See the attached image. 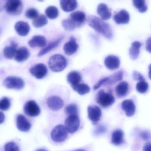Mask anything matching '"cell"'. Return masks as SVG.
Returning a JSON list of instances; mask_svg holds the SVG:
<instances>
[{"mask_svg":"<svg viewBox=\"0 0 151 151\" xmlns=\"http://www.w3.org/2000/svg\"><path fill=\"white\" fill-rule=\"evenodd\" d=\"M65 111L69 116H78L79 110L76 105L75 104H70L65 107Z\"/></svg>","mask_w":151,"mask_h":151,"instance_id":"cell-33","label":"cell"},{"mask_svg":"<svg viewBox=\"0 0 151 151\" xmlns=\"http://www.w3.org/2000/svg\"><path fill=\"white\" fill-rule=\"evenodd\" d=\"M46 16L50 19H55L58 17L59 11L55 6H50L48 7L45 10Z\"/></svg>","mask_w":151,"mask_h":151,"instance_id":"cell-32","label":"cell"},{"mask_svg":"<svg viewBox=\"0 0 151 151\" xmlns=\"http://www.w3.org/2000/svg\"><path fill=\"white\" fill-rule=\"evenodd\" d=\"M15 29L19 35L21 36H26L30 32V27L27 22L19 21L15 24Z\"/></svg>","mask_w":151,"mask_h":151,"instance_id":"cell-17","label":"cell"},{"mask_svg":"<svg viewBox=\"0 0 151 151\" xmlns=\"http://www.w3.org/2000/svg\"><path fill=\"white\" fill-rule=\"evenodd\" d=\"M28 44L32 48H42L46 46L47 40L42 35H35L28 41Z\"/></svg>","mask_w":151,"mask_h":151,"instance_id":"cell-19","label":"cell"},{"mask_svg":"<svg viewBox=\"0 0 151 151\" xmlns=\"http://www.w3.org/2000/svg\"><path fill=\"white\" fill-rule=\"evenodd\" d=\"M5 10L7 13L12 15H19L23 9V3L20 0H9L5 4Z\"/></svg>","mask_w":151,"mask_h":151,"instance_id":"cell-7","label":"cell"},{"mask_svg":"<svg viewBox=\"0 0 151 151\" xmlns=\"http://www.w3.org/2000/svg\"><path fill=\"white\" fill-rule=\"evenodd\" d=\"M89 26L96 32L108 40L113 37V33L111 26L103 20L95 16H90L87 20Z\"/></svg>","mask_w":151,"mask_h":151,"instance_id":"cell-1","label":"cell"},{"mask_svg":"<svg viewBox=\"0 0 151 151\" xmlns=\"http://www.w3.org/2000/svg\"><path fill=\"white\" fill-rule=\"evenodd\" d=\"M47 23V19L46 16L43 14H41L33 20L32 25L35 27L39 28L44 26Z\"/></svg>","mask_w":151,"mask_h":151,"instance_id":"cell-31","label":"cell"},{"mask_svg":"<svg viewBox=\"0 0 151 151\" xmlns=\"http://www.w3.org/2000/svg\"><path fill=\"white\" fill-rule=\"evenodd\" d=\"M50 136L51 139L55 142H63L67 138L68 132L64 126L58 125L53 129Z\"/></svg>","mask_w":151,"mask_h":151,"instance_id":"cell-6","label":"cell"},{"mask_svg":"<svg viewBox=\"0 0 151 151\" xmlns=\"http://www.w3.org/2000/svg\"><path fill=\"white\" fill-rule=\"evenodd\" d=\"M134 6L142 13L146 12L148 10V7L146 5L145 1L143 0H134L133 1Z\"/></svg>","mask_w":151,"mask_h":151,"instance_id":"cell-34","label":"cell"},{"mask_svg":"<svg viewBox=\"0 0 151 151\" xmlns=\"http://www.w3.org/2000/svg\"><path fill=\"white\" fill-rule=\"evenodd\" d=\"M5 119L4 114L2 112L0 111V124H2Z\"/></svg>","mask_w":151,"mask_h":151,"instance_id":"cell-45","label":"cell"},{"mask_svg":"<svg viewBox=\"0 0 151 151\" xmlns=\"http://www.w3.org/2000/svg\"><path fill=\"white\" fill-rule=\"evenodd\" d=\"M97 13L103 20L110 19L111 17V12L105 4L101 3L97 7Z\"/></svg>","mask_w":151,"mask_h":151,"instance_id":"cell-22","label":"cell"},{"mask_svg":"<svg viewBox=\"0 0 151 151\" xmlns=\"http://www.w3.org/2000/svg\"><path fill=\"white\" fill-rule=\"evenodd\" d=\"M129 13L126 10H121L114 16V20L119 25L128 24L129 22Z\"/></svg>","mask_w":151,"mask_h":151,"instance_id":"cell-18","label":"cell"},{"mask_svg":"<svg viewBox=\"0 0 151 151\" xmlns=\"http://www.w3.org/2000/svg\"><path fill=\"white\" fill-rule=\"evenodd\" d=\"M122 108L127 117H130L135 114L136 107L134 103L131 99L124 100L121 105Z\"/></svg>","mask_w":151,"mask_h":151,"instance_id":"cell-16","label":"cell"},{"mask_svg":"<svg viewBox=\"0 0 151 151\" xmlns=\"http://www.w3.org/2000/svg\"><path fill=\"white\" fill-rule=\"evenodd\" d=\"M143 151H151V142L147 143L144 145Z\"/></svg>","mask_w":151,"mask_h":151,"instance_id":"cell-44","label":"cell"},{"mask_svg":"<svg viewBox=\"0 0 151 151\" xmlns=\"http://www.w3.org/2000/svg\"><path fill=\"white\" fill-rule=\"evenodd\" d=\"M4 151H19V147L14 142H10L4 146Z\"/></svg>","mask_w":151,"mask_h":151,"instance_id":"cell-39","label":"cell"},{"mask_svg":"<svg viewBox=\"0 0 151 151\" xmlns=\"http://www.w3.org/2000/svg\"><path fill=\"white\" fill-rule=\"evenodd\" d=\"M129 89L128 83L126 81L120 82L115 88L116 94L119 98L125 97L127 94Z\"/></svg>","mask_w":151,"mask_h":151,"instance_id":"cell-26","label":"cell"},{"mask_svg":"<svg viewBox=\"0 0 151 151\" xmlns=\"http://www.w3.org/2000/svg\"><path fill=\"white\" fill-rule=\"evenodd\" d=\"M36 151H48L47 150H45V149H39V150H37Z\"/></svg>","mask_w":151,"mask_h":151,"instance_id":"cell-47","label":"cell"},{"mask_svg":"<svg viewBox=\"0 0 151 151\" xmlns=\"http://www.w3.org/2000/svg\"><path fill=\"white\" fill-rule=\"evenodd\" d=\"M124 133L121 129H117L112 134L111 143L114 145L119 146L124 142Z\"/></svg>","mask_w":151,"mask_h":151,"instance_id":"cell-24","label":"cell"},{"mask_svg":"<svg viewBox=\"0 0 151 151\" xmlns=\"http://www.w3.org/2000/svg\"><path fill=\"white\" fill-rule=\"evenodd\" d=\"M25 16L27 18L34 20L39 16V12L35 8H30L26 12Z\"/></svg>","mask_w":151,"mask_h":151,"instance_id":"cell-38","label":"cell"},{"mask_svg":"<svg viewBox=\"0 0 151 151\" xmlns=\"http://www.w3.org/2000/svg\"><path fill=\"white\" fill-rule=\"evenodd\" d=\"M24 111L27 115L31 117H37L40 113V107L33 100H30L25 104Z\"/></svg>","mask_w":151,"mask_h":151,"instance_id":"cell-9","label":"cell"},{"mask_svg":"<svg viewBox=\"0 0 151 151\" xmlns=\"http://www.w3.org/2000/svg\"><path fill=\"white\" fill-rule=\"evenodd\" d=\"M30 73L32 76L38 79H43L47 73V66L44 64H39L32 66L29 70Z\"/></svg>","mask_w":151,"mask_h":151,"instance_id":"cell-10","label":"cell"},{"mask_svg":"<svg viewBox=\"0 0 151 151\" xmlns=\"http://www.w3.org/2000/svg\"><path fill=\"white\" fill-rule=\"evenodd\" d=\"M11 106V101L9 98L3 97L0 99V110L6 111L9 109Z\"/></svg>","mask_w":151,"mask_h":151,"instance_id":"cell-37","label":"cell"},{"mask_svg":"<svg viewBox=\"0 0 151 151\" xmlns=\"http://www.w3.org/2000/svg\"><path fill=\"white\" fill-rule=\"evenodd\" d=\"M67 79L69 83L73 86L80 83L82 77L80 73L76 71H72L68 74Z\"/></svg>","mask_w":151,"mask_h":151,"instance_id":"cell-28","label":"cell"},{"mask_svg":"<svg viewBox=\"0 0 151 151\" xmlns=\"http://www.w3.org/2000/svg\"><path fill=\"white\" fill-rule=\"evenodd\" d=\"M80 120L78 116H69L65 121V127L68 133L73 134L79 129Z\"/></svg>","mask_w":151,"mask_h":151,"instance_id":"cell-8","label":"cell"},{"mask_svg":"<svg viewBox=\"0 0 151 151\" xmlns=\"http://www.w3.org/2000/svg\"><path fill=\"white\" fill-rule=\"evenodd\" d=\"M149 87V84L145 81L139 82L136 85L137 90L141 94L146 93L148 91Z\"/></svg>","mask_w":151,"mask_h":151,"instance_id":"cell-36","label":"cell"},{"mask_svg":"<svg viewBox=\"0 0 151 151\" xmlns=\"http://www.w3.org/2000/svg\"><path fill=\"white\" fill-rule=\"evenodd\" d=\"M78 48L79 45L76 43V40L73 36H72L70 38V41L65 44L64 51L67 56H71L76 52Z\"/></svg>","mask_w":151,"mask_h":151,"instance_id":"cell-15","label":"cell"},{"mask_svg":"<svg viewBox=\"0 0 151 151\" xmlns=\"http://www.w3.org/2000/svg\"><path fill=\"white\" fill-rule=\"evenodd\" d=\"M106 131V128L105 127L103 126H99L95 130V133L97 135H99L104 134Z\"/></svg>","mask_w":151,"mask_h":151,"instance_id":"cell-41","label":"cell"},{"mask_svg":"<svg viewBox=\"0 0 151 151\" xmlns=\"http://www.w3.org/2000/svg\"><path fill=\"white\" fill-rule=\"evenodd\" d=\"M149 78L151 80V64L149 66Z\"/></svg>","mask_w":151,"mask_h":151,"instance_id":"cell-46","label":"cell"},{"mask_svg":"<svg viewBox=\"0 0 151 151\" xmlns=\"http://www.w3.org/2000/svg\"><path fill=\"white\" fill-rule=\"evenodd\" d=\"M47 104L50 110L56 111L63 108L64 103L61 98L56 96H52L47 99Z\"/></svg>","mask_w":151,"mask_h":151,"instance_id":"cell-11","label":"cell"},{"mask_svg":"<svg viewBox=\"0 0 151 151\" xmlns=\"http://www.w3.org/2000/svg\"><path fill=\"white\" fill-rule=\"evenodd\" d=\"M70 19L76 25L77 27H79L85 22L86 16L85 13L83 12L77 11L70 14Z\"/></svg>","mask_w":151,"mask_h":151,"instance_id":"cell-20","label":"cell"},{"mask_svg":"<svg viewBox=\"0 0 151 151\" xmlns=\"http://www.w3.org/2000/svg\"><path fill=\"white\" fill-rule=\"evenodd\" d=\"M142 47V43L138 41H135L131 44L129 50L130 57L133 60L137 59L139 56L140 52V48Z\"/></svg>","mask_w":151,"mask_h":151,"instance_id":"cell-27","label":"cell"},{"mask_svg":"<svg viewBox=\"0 0 151 151\" xmlns=\"http://www.w3.org/2000/svg\"><path fill=\"white\" fill-rule=\"evenodd\" d=\"M67 60L60 54L53 55L50 59L49 66L52 72H59L64 70L67 66Z\"/></svg>","mask_w":151,"mask_h":151,"instance_id":"cell-2","label":"cell"},{"mask_svg":"<svg viewBox=\"0 0 151 151\" xmlns=\"http://www.w3.org/2000/svg\"><path fill=\"white\" fill-rule=\"evenodd\" d=\"M31 123L22 114H19L17 118V127L19 130L23 132H27L31 129Z\"/></svg>","mask_w":151,"mask_h":151,"instance_id":"cell-13","label":"cell"},{"mask_svg":"<svg viewBox=\"0 0 151 151\" xmlns=\"http://www.w3.org/2000/svg\"><path fill=\"white\" fill-rule=\"evenodd\" d=\"M146 49V50L151 54V37L147 40Z\"/></svg>","mask_w":151,"mask_h":151,"instance_id":"cell-43","label":"cell"},{"mask_svg":"<svg viewBox=\"0 0 151 151\" xmlns=\"http://www.w3.org/2000/svg\"><path fill=\"white\" fill-rule=\"evenodd\" d=\"M71 87L74 91H76L81 95H86L90 91V87L84 83H79Z\"/></svg>","mask_w":151,"mask_h":151,"instance_id":"cell-30","label":"cell"},{"mask_svg":"<svg viewBox=\"0 0 151 151\" xmlns=\"http://www.w3.org/2000/svg\"><path fill=\"white\" fill-rule=\"evenodd\" d=\"M62 26L67 31H73L77 27L76 25L72 21L70 18L63 20L62 21Z\"/></svg>","mask_w":151,"mask_h":151,"instance_id":"cell-35","label":"cell"},{"mask_svg":"<svg viewBox=\"0 0 151 151\" xmlns=\"http://www.w3.org/2000/svg\"><path fill=\"white\" fill-rule=\"evenodd\" d=\"M30 56L28 49L25 47L19 48L17 50L14 59L18 62H23L26 61Z\"/></svg>","mask_w":151,"mask_h":151,"instance_id":"cell-21","label":"cell"},{"mask_svg":"<svg viewBox=\"0 0 151 151\" xmlns=\"http://www.w3.org/2000/svg\"><path fill=\"white\" fill-rule=\"evenodd\" d=\"M17 44L15 42H12L11 45L6 46L3 50L4 55L6 58L12 59L15 56L17 51Z\"/></svg>","mask_w":151,"mask_h":151,"instance_id":"cell-25","label":"cell"},{"mask_svg":"<svg viewBox=\"0 0 151 151\" xmlns=\"http://www.w3.org/2000/svg\"><path fill=\"white\" fill-rule=\"evenodd\" d=\"M96 101L102 107L106 108L114 103L115 99L111 93H106L104 90H101L97 94Z\"/></svg>","mask_w":151,"mask_h":151,"instance_id":"cell-3","label":"cell"},{"mask_svg":"<svg viewBox=\"0 0 151 151\" xmlns=\"http://www.w3.org/2000/svg\"><path fill=\"white\" fill-rule=\"evenodd\" d=\"M123 72L122 71H119L111 76L105 77L101 79L94 86L93 89L96 90L103 85H112L121 80L123 78Z\"/></svg>","mask_w":151,"mask_h":151,"instance_id":"cell-4","label":"cell"},{"mask_svg":"<svg viewBox=\"0 0 151 151\" xmlns=\"http://www.w3.org/2000/svg\"><path fill=\"white\" fill-rule=\"evenodd\" d=\"M88 118L93 124H97L100 120L102 116V111L100 108L96 105H90L88 107Z\"/></svg>","mask_w":151,"mask_h":151,"instance_id":"cell-12","label":"cell"},{"mask_svg":"<svg viewBox=\"0 0 151 151\" xmlns=\"http://www.w3.org/2000/svg\"><path fill=\"white\" fill-rule=\"evenodd\" d=\"M64 37H61L59 39H57L55 41L50 43L47 47H45L44 48L42 49L38 54V56L39 57L42 56L45 54L48 53L50 51H51L54 49L55 48L60 44L61 42L63 40Z\"/></svg>","mask_w":151,"mask_h":151,"instance_id":"cell-29","label":"cell"},{"mask_svg":"<svg viewBox=\"0 0 151 151\" xmlns=\"http://www.w3.org/2000/svg\"><path fill=\"white\" fill-rule=\"evenodd\" d=\"M141 137L143 140L147 141V140H149L151 138V134L147 131H143L141 134Z\"/></svg>","mask_w":151,"mask_h":151,"instance_id":"cell-42","label":"cell"},{"mask_svg":"<svg viewBox=\"0 0 151 151\" xmlns=\"http://www.w3.org/2000/svg\"><path fill=\"white\" fill-rule=\"evenodd\" d=\"M3 85L6 88L20 90L25 86L24 81L21 78L14 76H9L4 80Z\"/></svg>","mask_w":151,"mask_h":151,"instance_id":"cell-5","label":"cell"},{"mask_svg":"<svg viewBox=\"0 0 151 151\" xmlns=\"http://www.w3.org/2000/svg\"><path fill=\"white\" fill-rule=\"evenodd\" d=\"M74 151H85L84 150H82V149H80V150H77Z\"/></svg>","mask_w":151,"mask_h":151,"instance_id":"cell-48","label":"cell"},{"mask_svg":"<svg viewBox=\"0 0 151 151\" xmlns=\"http://www.w3.org/2000/svg\"><path fill=\"white\" fill-rule=\"evenodd\" d=\"M60 2L61 8L65 12L72 11L77 6V1L75 0H61Z\"/></svg>","mask_w":151,"mask_h":151,"instance_id":"cell-23","label":"cell"},{"mask_svg":"<svg viewBox=\"0 0 151 151\" xmlns=\"http://www.w3.org/2000/svg\"><path fill=\"white\" fill-rule=\"evenodd\" d=\"M104 64L106 68L109 70H115L119 67L120 60L116 56L109 55L105 59Z\"/></svg>","mask_w":151,"mask_h":151,"instance_id":"cell-14","label":"cell"},{"mask_svg":"<svg viewBox=\"0 0 151 151\" xmlns=\"http://www.w3.org/2000/svg\"><path fill=\"white\" fill-rule=\"evenodd\" d=\"M133 78L135 80L139 81V82L145 81V79L142 75L136 71H134L133 72Z\"/></svg>","mask_w":151,"mask_h":151,"instance_id":"cell-40","label":"cell"}]
</instances>
